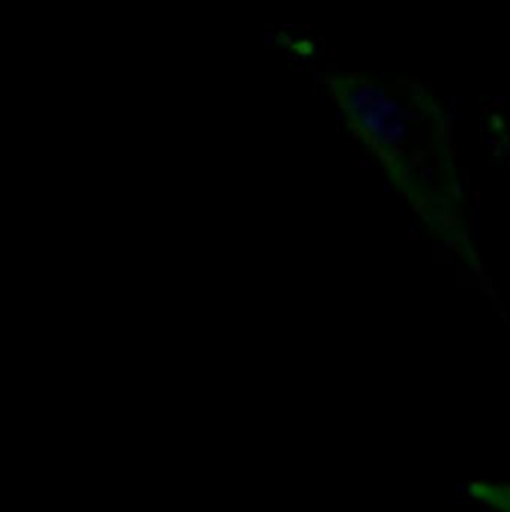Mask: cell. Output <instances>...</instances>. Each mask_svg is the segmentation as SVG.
Masks as SVG:
<instances>
[{"label": "cell", "instance_id": "obj_3", "mask_svg": "<svg viewBox=\"0 0 510 512\" xmlns=\"http://www.w3.org/2000/svg\"><path fill=\"white\" fill-rule=\"evenodd\" d=\"M291 50L297 52V54H301V56H311V54L315 52V44L309 42V40H299V42H295V44L291 46Z\"/></svg>", "mask_w": 510, "mask_h": 512}, {"label": "cell", "instance_id": "obj_1", "mask_svg": "<svg viewBox=\"0 0 510 512\" xmlns=\"http://www.w3.org/2000/svg\"><path fill=\"white\" fill-rule=\"evenodd\" d=\"M373 100L367 108L347 88L351 128L375 150L389 180L421 218L427 232L449 248L469 269L483 263L471 236L465 194L459 182L451 122L437 98L417 82L363 84Z\"/></svg>", "mask_w": 510, "mask_h": 512}, {"label": "cell", "instance_id": "obj_2", "mask_svg": "<svg viewBox=\"0 0 510 512\" xmlns=\"http://www.w3.org/2000/svg\"><path fill=\"white\" fill-rule=\"evenodd\" d=\"M467 497L491 512H510V481L475 479L467 483Z\"/></svg>", "mask_w": 510, "mask_h": 512}]
</instances>
